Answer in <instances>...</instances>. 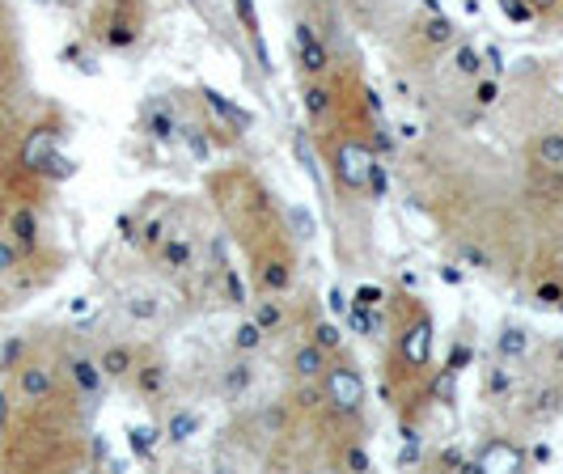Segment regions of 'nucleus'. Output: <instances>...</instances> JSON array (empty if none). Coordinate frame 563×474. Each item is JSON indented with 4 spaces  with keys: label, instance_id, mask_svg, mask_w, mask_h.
<instances>
[{
    "label": "nucleus",
    "instance_id": "nucleus-16",
    "mask_svg": "<svg viewBox=\"0 0 563 474\" xmlns=\"http://www.w3.org/2000/svg\"><path fill=\"white\" fill-rule=\"evenodd\" d=\"M453 64H457V73H466V77H475V73L483 68V64H479V52H471V47H457Z\"/></svg>",
    "mask_w": 563,
    "mask_h": 474
},
{
    "label": "nucleus",
    "instance_id": "nucleus-8",
    "mask_svg": "<svg viewBox=\"0 0 563 474\" xmlns=\"http://www.w3.org/2000/svg\"><path fill=\"white\" fill-rule=\"evenodd\" d=\"M102 373H107V377H123V373H132V368H136V356H132V348H119V343H114V348H107V352H102Z\"/></svg>",
    "mask_w": 563,
    "mask_h": 474
},
{
    "label": "nucleus",
    "instance_id": "nucleus-5",
    "mask_svg": "<svg viewBox=\"0 0 563 474\" xmlns=\"http://www.w3.org/2000/svg\"><path fill=\"white\" fill-rule=\"evenodd\" d=\"M292 373H297V377H306V382H313L318 373H327V352H322L318 343L297 348V352H292Z\"/></svg>",
    "mask_w": 563,
    "mask_h": 474
},
{
    "label": "nucleus",
    "instance_id": "nucleus-15",
    "mask_svg": "<svg viewBox=\"0 0 563 474\" xmlns=\"http://www.w3.org/2000/svg\"><path fill=\"white\" fill-rule=\"evenodd\" d=\"M313 343H318L322 352H339V343H343V339H339L335 327H327V322H322V327H313Z\"/></svg>",
    "mask_w": 563,
    "mask_h": 474
},
{
    "label": "nucleus",
    "instance_id": "nucleus-22",
    "mask_svg": "<svg viewBox=\"0 0 563 474\" xmlns=\"http://www.w3.org/2000/svg\"><path fill=\"white\" fill-rule=\"evenodd\" d=\"M479 102L483 107H492V102H496V85H479Z\"/></svg>",
    "mask_w": 563,
    "mask_h": 474
},
{
    "label": "nucleus",
    "instance_id": "nucleus-11",
    "mask_svg": "<svg viewBox=\"0 0 563 474\" xmlns=\"http://www.w3.org/2000/svg\"><path fill=\"white\" fill-rule=\"evenodd\" d=\"M428 335H432V331H428V327H423V322H420V327H416L411 335L402 339V348H407V356H411V361H416V364L428 361V348H432V339H428Z\"/></svg>",
    "mask_w": 563,
    "mask_h": 474
},
{
    "label": "nucleus",
    "instance_id": "nucleus-3",
    "mask_svg": "<svg viewBox=\"0 0 563 474\" xmlns=\"http://www.w3.org/2000/svg\"><path fill=\"white\" fill-rule=\"evenodd\" d=\"M297 59L306 64V73H327V47L313 38L310 26H297Z\"/></svg>",
    "mask_w": 563,
    "mask_h": 474
},
{
    "label": "nucleus",
    "instance_id": "nucleus-18",
    "mask_svg": "<svg viewBox=\"0 0 563 474\" xmlns=\"http://www.w3.org/2000/svg\"><path fill=\"white\" fill-rule=\"evenodd\" d=\"M258 339H263V327H258V322H246V327L238 331V348H254Z\"/></svg>",
    "mask_w": 563,
    "mask_h": 474
},
{
    "label": "nucleus",
    "instance_id": "nucleus-23",
    "mask_svg": "<svg viewBox=\"0 0 563 474\" xmlns=\"http://www.w3.org/2000/svg\"><path fill=\"white\" fill-rule=\"evenodd\" d=\"M560 364H563V343H560Z\"/></svg>",
    "mask_w": 563,
    "mask_h": 474
},
{
    "label": "nucleus",
    "instance_id": "nucleus-17",
    "mask_svg": "<svg viewBox=\"0 0 563 474\" xmlns=\"http://www.w3.org/2000/svg\"><path fill=\"white\" fill-rule=\"evenodd\" d=\"M306 98H310V102H306V107H310V114H318V119H322V114H327V107H331V93H327V89H318V85H313Z\"/></svg>",
    "mask_w": 563,
    "mask_h": 474
},
{
    "label": "nucleus",
    "instance_id": "nucleus-1",
    "mask_svg": "<svg viewBox=\"0 0 563 474\" xmlns=\"http://www.w3.org/2000/svg\"><path fill=\"white\" fill-rule=\"evenodd\" d=\"M361 377L352 368H327V403L339 411H356L361 407Z\"/></svg>",
    "mask_w": 563,
    "mask_h": 474
},
{
    "label": "nucleus",
    "instance_id": "nucleus-19",
    "mask_svg": "<svg viewBox=\"0 0 563 474\" xmlns=\"http://www.w3.org/2000/svg\"><path fill=\"white\" fill-rule=\"evenodd\" d=\"M254 322H258L263 331H272V327L280 322V309H276V306H258V313H254Z\"/></svg>",
    "mask_w": 563,
    "mask_h": 474
},
{
    "label": "nucleus",
    "instance_id": "nucleus-4",
    "mask_svg": "<svg viewBox=\"0 0 563 474\" xmlns=\"http://www.w3.org/2000/svg\"><path fill=\"white\" fill-rule=\"evenodd\" d=\"M368 166H373L368 153H361V148H343V157H339V178H343L347 187H365Z\"/></svg>",
    "mask_w": 563,
    "mask_h": 474
},
{
    "label": "nucleus",
    "instance_id": "nucleus-9",
    "mask_svg": "<svg viewBox=\"0 0 563 474\" xmlns=\"http://www.w3.org/2000/svg\"><path fill=\"white\" fill-rule=\"evenodd\" d=\"M136 34H141V22H136V18L114 13V22L107 26V43H111V47H132V43H136Z\"/></svg>",
    "mask_w": 563,
    "mask_h": 474
},
{
    "label": "nucleus",
    "instance_id": "nucleus-14",
    "mask_svg": "<svg viewBox=\"0 0 563 474\" xmlns=\"http://www.w3.org/2000/svg\"><path fill=\"white\" fill-rule=\"evenodd\" d=\"M162 258H166V267H169V272H178V267H183V263L191 258V246H187V242H169L166 254H162Z\"/></svg>",
    "mask_w": 563,
    "mask_h": 474
},
{
    "label": "nucleus",
    "instance_id": "nucleus-7",
    "mask_svg": "<svg viewBox=\"0 0 563 474\" xmlns=\"http://www.w3.org/2000/svg\"><path fill=\"white\" fill-rule=\"evenodd\" d=\"M9 229H13V242L22 246V254H30L34 246H38V221H34V212H30V208H22V212H13V221H9Z\"/></svg>",
    "mask_w": 563,
    "mask_h": 474
},
{
    "label": "nucleus",
    "instance_id": "nucleus-6",
    "mask_svg": "<svg viewBox=\"0 0 563 474\" xmlns=\"http://www.w3.org/2000/svg\"><path fill=\"white\" fill-rule=\"evenodd\" d=\"M534 162L551 174H563V132H547L534 144Z\"/></svg>",
    "mask_w": 563,
    "mask_h": 474
},
{
    "label": "nucleus",
    "instance_id": "nucleus-21",
    "mask_svg": "<svg viewBox=\"0 0 563 474\" xmlns=\"http://www.w3.org/2000/svg\"><path fill=\"white\" fill-rule=\"evenodd\" d=\"M153 132H157V136H169V114L166 111L153 114Z\"/></svg>",
    "mask_w": 563,
    "mask_h": 474
},
{
    "label": "nucleus",
    "instance_id": "nucleus-13",
    "mask_svg": "<svg viewBox=\"0 0 563 474\" xmlns=\"http://www.w3.org/2000/svg\"><path fill=\"white\" fill-rule=\"evenodd\" d=\"M18 263H22V246H18V242H4V238H0V276H4V272H13Z\"/></svg>",
    "mask_w": 563,
    "mask_h": 474
},
{
    "label": "nucleus",
    "instance_id": "nucleus-10",
    "mask_svg": "<svg viewBox=\"0 0 563 474\" xmlns=\"http://www.w3.org/2000/svg\"><path fill=\"white\" fill-rule=\"evenodd\" d=\"M68 373H73V382H77L85 394H93L98 386H102V377H107L102 364H93V361H73L68 364Z\"/></svg>",
    "mask_w": 563,
    "mask_h": 474
},
{
    "label": "nucleus",
    "instance_id": "nucleus-24",
    "mask_svg": "<svg viewBox=\"0 0 563 474\" xmlns=\"http://www.w3.org/2000/svg\"><path fill=\"white\" fill-rule=\"evenodd\" d=\"M560 309H563V301H560Z\"/></svg>",
    "mask_w": 563,
    "mask_h": 474
},
{
    "label": "nucleus",
    "instance_id": "nucleus-20",
    "mask_svg": "<svg viewBox=\"0 0 563 474\" xmlns=\"http://www.w3.org/2000/svg\"><path fill=\"white\" fill-rule=\"evenodd\" d=\"M428 34H432V43H445V38H450V22L432 18V22H428Z\"/></svg>",
    "mask_w": 563,
    "mask_h": 474
},
{
    "label": "nucleus",
    "instance_id": "nucleus-12",
    "mask_svg": "<svg viewBox=\"0 0 563 474\" xmlns=\"http://www.w3.org/2000/svg\"><path fill=\"white\" fill-rule=\"evenodd\" d=\"M162 386H166V368H162V364H144V368H141V390L157 394Z\"/></svg>",
    "mask_w": 563,
    "mask_h": 474
},
{
    "label": "nucleus",
    "instance_id": "nucleus-2",
    "mask_svg": "<svg viewBox=\"0 0 563 474\" xmlns=\"http://www.w3.org/2000/svg\"><path fill=\"white\" fill-rule=\"evenodd\" d=\"M18 390H22V398L38 403V398H47V394L56 390V373L47 364H30V368L18 373Z\"/></svg>",
    "mask_w": 563,
    "mask_h": 474
}]
</instances>
